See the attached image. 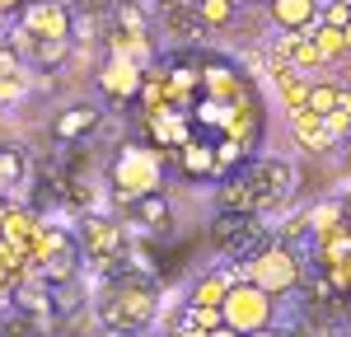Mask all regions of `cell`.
<instances>
[{"instance_id": "cell-1", "label": "cell", "mask_w": 351, "mask_h": 337, "mask_svg": "<svg viewBox=\"0 0 351 337\" xmlns=\"http://www.w3.org/2000/svg\"><path fill=\"white\" fill-rule=\"evenodd\" d=\"M145 112L160 150L183 155L202 145L220 164L239 160L263 127L253 84L216 56H183L155 71L145 80Z\"/></svg>"}, {"instance_id": "cell-2", "label": "cell", "mask_w": 351, "mask_h": 337, "mask_svg": "<svg viewBox=\"0 0 351 337\" xmlns=\"http://www.w3.org/2000/svg\"><path fill=\"white\" fill-rule=\"evenodd\" d=\"M267 61L304 145L328 150L351 136V0H324L300 33L271 38Z\"/></svg>"}, {"instance_id": "cell-3", "label": "cell", "mask_w": 351, "mask_h": 337, "mask_svg": "<svg viewBox=\"0 0 351 337\" xmlns=\"http://www.w3.org/2000/svg\"><path fill=\"white\" fill-rule=\"evenodd\" d=\"M47 249H52V234L33 216L0 201V295L24 277L33 262H47Z\"/></svg>"}, {"instance_id": "cell-4", "label": "cell", "mask_w": 351, "mask_h": 337, "mask_svg": "<svg viewBox=\"0 0 351 337\" xmlns=\"http://www.w3.org/2000/svg\"><path fill=\"white\" fill-rule=\"evenodd\" d=\"M220 319H225V328L230 333H258V328H267L271 319V295H263L258 286H248V281L234 277V286L225 290V300H220Z\"/></svg>"}, {"instance_id": "cell-5", "label": "cell", "mask_w": 351, "mask_h": 337, "mask_svg": "<svg viewBox=\"0 0 351 337\" xmlns=\"http://www.w3.org/2000/svg\"><path fill=\"white\" fill-rule=\"evenodd\" d=\"M248 286H258L263 295H281V290H291L300 281V262L291 258L286 249H263V253H253V262H248Z\"/></svg>"}, {"instance_id": "cell-6", "label": "cell", "mask_w": 351, "mask_h": 337, "mask_svg": "<svg viewBox=\"0 0 351 337\" xmlns=\"http://www.w3.org/2000/svg\"><path fill=\"white\" fill-rule=\"evenodd\" d=\"M112 183H117V192L122 197H150L155 192V183H160V160H155V150H122L117 155V164H112Z\"/></svg>"}, {"instance_id": "cell-7", "label": "cell", "mask_w": 351, "mask_h": 337, "mask_svg": "<svg viewBox=\"0 0 351 337\" xmlns=\"http://www.w3.org/2000/svg\"><path fill=\"white\" fill-rule=\"evenodd\" d=\"M19 19H24V28H33L43 38V47H61L66 33H71V19H66V10L56 0H28L19 10Z\"/></svg>"}, {"instance_id": "cell-8", "label": "cell", "mask_w": 351, "mask_h": 337, "mask_svg": "<svg viewBox=\"0 0 351 337\" xmlns=\"http://www.w3.org/2000/svg\"><path fill=\"white\" fill-rule=\"evenodd\" d=\"M319 10H324V0H271L267 5V28H276V38L300 33Z\"/></svg>"}, {"instance_id": "cell-9", "label": "cell", "mask_w": 351, "mask_h": 337, "mask_svg": "<svg viewBox=\"0 0 351 337\" xmlns=\"http://www.w3.org/2000/svg\"><path fill=\"white\" fill-rule=\"evenodd\" d=\"M234 286V277L230 272H211L206 281H197V290H192V305L202 309H220V300H225V290Z\"/></svg>"}, {"instance_id": "cell-10", "label": "cell", "mask_w": 351, "mask_h": 337, "mask_svg": "<svg viewBox=\"0 0 351 337\" xmlns=\"http://www.w3.org/2000/svg\"><path fill=\"white\" fill-rule=\"evenodd\" d=\"M28 0H0V19H5V14H14V10H24Z\"/></svg>"}, {"instance_id": "cell-11", "label": "cell", "mask_w": 351, "mask_h": 337, "mask_svg": "<svg viewBox=\"0 0 351 337\" xmlns=\"http://www.w3.org/2000/svg\"><path fill=\"white\" fill-rule=\"evenodd\" d=\"M253 5H263V14H267V5H271V0H239V10H253Z\"/></svg>"}, {"instance_id": "cell-12", "label": "cell", "mask_w": 351, "mask_h": 337, "mask_svg": "<svg viewBox=\"0 0 351 337\" xmlns=\"http://www.w3.org/2000/svg\"><path fill=\"white\" fill-rule=\"evenodd\" d=\"M206 337H239V333H230V328H216V333H206Z\"/></svg>"}, {"instance_id": "cell-13", "label": "cell", "mask_w": 351, "mask_h": 337, "mask_svg": "<svg viewBox=\"0 0 351 337\" xmlns=\"http://www.w3.org/2000/svg\"><path fill=\"white\" fill-rule=\"evenodd\" d=\"M248 337H281V333H271V328H258V333H248Z\"/></svg>"}]
</instances>
